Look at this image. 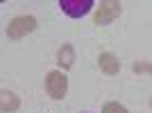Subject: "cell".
Here are the masks:
<instances>
[{
	"instance_id": "cell-1",
	"label": "cell",
	"mask_w": 152,
	"mask_h": 113,
	"mask_svg": "<svg viewBox=\"0 0 152 113\" xmlns=\"http://www.w3.org/2000/svg\"><path fill=\"white\" fill-rule=\"evenodd\" d=\"M37 30V18L34 16H14L7 25V36L12 41H20L23 36L32 34Z\"/></svg>"
},
{
	"instance_id": "cell-2",
	"label": "cell",
	"mask_w": 152,
	"mask_h": 113,
	"mask_svg": "<svg viewBox=\"0 0 152 113\" xmlns=\"http://www.w3.org/2000/svg\"><path fill=\"white\" fill-rule=\"evenodd\" d=\"M45 91L52 100H64L68 93V77L61 70H52L45 75Z\"/></svg>"
},
{
	"instance_id": "cell-3",
	"label": "cell",
	"mask_w": 152,
	"mask_h": 113,
	"mask_svg": "<svg viewBox=\"0 0 152 113\" xmlns=\"http://www.w3.org/2000/svg\"><path fill=\"white\" fill-rule=\"evenodd\" d=\"M123 12V5L118 0H107V2H100V7L95 9V16H93V23L95 25H107L111 23L114 18H118Z\"/></svg>"
},
{
	"instance_id": "cell-4",
	"label": "cell",
	"mask_w": 152,
	"mask_h": 113,
	"mask_svg": "<svg viewBox=\"0 0 152 113\" xmlns=\"http://www.w3.org/2000/svg\"><path fill=\"white\" fill-rule=\"evenodd\" d=\"M59 7L70 18H82L95 7V2L93 0H59Z\"/></svg>"
},
{
	"instance_id": "cell-5",
	"label": "cell",
	"mask_w": 152,
	"mask_h": 113,
	"mask_svg": "<svg viewBox=\"0 0 152 113\" xmlns=\"http://www.w3.org/2000/svg\"><path fill=\"white\" fill-rule=\"evenodd\" d=\"M98 66L104 75H118V70H121V61H118V56L111 54V52H102L98 56Z\"/></svg>"
},
{
	"instance_id": "cell-6",
	"label": "cell",
	"mask_w": 152,
	"mask_h": 113,
	"mask_svg": "<svg viewBox=\"0 0 152 113\" xmlns=\"http://www.w3.org/2000/svg\"><path fill=\"white\" fill-rule=\"evenodd\" d=\"M73 61H75V50H73V45L64 43L61 48H59V52H57V63L64 70H68L70 66H73Z\"/></svg>"
},
{
	"instance_id": "cell-7",
	"label": "cell",
	"mask_w": 152,
	"mask_h": 113,
	"mask_svg": "<svg viewBox=\"0 0 152 113\" xmlns=\"http://www.w3.org/2000/svg\"><path fill=\"white\" fill-rule=\"evenodd\" d=\"M20 106V100L16 93H9V91H2V106L0 111L2 113H12V111H18Z\"/></svg>"
},
{
	"instance_id": "cell-8",
	"label": "cell",
	"mask_w": 152,
	"mask_h": 113,
	"mask_svg": "<svg viewBox=\"0 0 152 113\" xmlns=\"http://www.w3.org/2000/svg\"><path fill=\"white\" fill-rule=\"evenodd\" d=\"M102 113H129V111L123 104H118V102H107L104 109H102Z\"/></svg>"
},
{
	"instance_id": "cell-9",
	"label": "cell",
	"mask_w": 152,
	"mask_h": 113,
	"mask_svg": "<svg viewBox=\"0 0 152 113\" xmlns=\"http://www.w3.org/2000/svg\"><path fill=\"white\" fill-rule=\"evenodd\" d=\"M132 70L136 72V75H143V72H148V75H152V63L148 61H139V63H134Z\"/></svg>"
},
{
	"instance_id": "cell-10",
	"label": "cell",
	"mask_w": 152,
	"mask_h": 113,
	"mask_svg": "<svg viewBox=\"0 0 152 113\" xmlns=\"http://www.w3.org/2000/svg\"><path fill=\"white\" fill-rule=\"evenodd\" d=\"M150 109H152V97H150Z\"/></svg>"
}]
</instances>
